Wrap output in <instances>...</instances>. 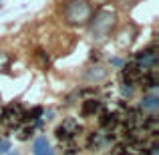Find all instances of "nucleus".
<instances>
[{
  "label": "nucleus",
  "mask_w": 159,
  "mask_h": 155,
  "mask_svg": "<svg viewBox=\"0 0 159 155\" xmlns=\"http://www.w3.org/2000/svg\"><path fill=\"white\" fill-rule=\"evenodd\" d=\"M89 20H91V34H93V39H105L109 32H111V28L115 26L117 14L111 8L101 6L95 12V16H91Z\"/></svg>",
  "instance_id": "obj_1"
},
{
  "label": "nucleus",
  "mask_w": 159,
  "mask_h": 155,
  "mask_svg": "<svg viewBox=\"0 0 159 155\" xmlns=\"http://www.w3.org/2000/svg\"><path fill=\"white\" fill-rule=\"evenodd\" d=\"M26 123V109L20 101L8 103L6 107L0 111V125L8 129H20Z\"/></svg>",
  "instance_id": "obj_2"
},
{
  "label": "nucleus",
  "mask_w": 159,
  "mask_h": 155,
  "mask_svg": "<svg viewBox=\"0 0 159 155\" xmlns=\"http://www.w3.org/2000/svg\"><path fill=\"white\" fill-rule=\"evenodd\" d=\"M65 18L70 24H85L91 18V4L87 0H69L65 6Z\"/></svg>",
  "instance_id": "obj_3"
},
{
  "label": "nucleus",
  "mask_w": 159,
  "mask_h": 155,
  "mask_svg": "<svg viewBox=\"0 0 159 155\" xmlns=\"http://www.w3.org/2000/svg\"><path fill=\"white\" fill-rule=\"evenodd\" d=\"M81 133H83V127L79 125L77 119H65L57 129H54V135H57L58 143H65V141H77Z\"/></svg>",
  "instance_id": "obj_4"
},
{
  "label": "nucleus",
  "mask_w": 159,
  "mask_h": 155,
  "mask_svg": "<svg viewBox=\"0 0 159 155\" xmlns=\"http://www.w3.org/2000/svg\"><path fill=\"white\" fill-rule=\"evenodd\" d=\"M113 143H115V139H111L109 135H105L101 129L91 133V135L87 137V149H91V151H101V149L111 147Z\"/></svg>",
  "instance_id": "obj_5"
},
{
  "label": "nucleus",
  "mask_w": 159,
  "mask_h": 155,
  "mask_svg": "<svg viewBox=\"0 0 159 155\" xmlns=\"http://www.w3.org/2000/svg\"><path fill=\"white\" fill-rule=\"evenodd\" d=\"M107 75H109V71H107V69H103V66L95 65V66H91V69L85 73V81L95 83V85H97V83L105 81V79H107Z\"/></svg>",
  "instance_id": "obj_6"
},
{
  "label": "nucleus",
  "mask_w": 159,
  "mask_h": 155,
  "mask_svg": "<svg viewBox=\"0 0 159 155\" xmlns=\"http://www.w3.org/2000/svg\"><path fill=\"white\" fill-rule=\"evenodd\" d=\"M103 107H105V105L101 101H97V99H87L81 107V115L83 117H95V115H99V111H101Z\"/></svg>",
  "instance_id": "obj_7"
},
{
  "label": "nucleus",
  "mask_w": 159,
  "mask_h": 155,
  "mask_svg": "<svg viewBox=\"0 0 159 155\" xmlns=\"http://www.w3.org/2000/svg\"><path fill=\"white\" fill-rule=\"evenodd\" d=\"M32 155H54V151L51 149V143H48V139L44 135L34 139V143H32Z\"/></svg>",
  "instance_id": "obj_8"
},
{
  "label": "nucleus",
  "mask_w": 159,
  "mask_h": 155,
  "mask_svg": "<svg viewBox=\"0 0 159 155\" xmlns=\"http://www.w3.org/2000/svg\"><path fill=\"white\" fill-rule=\"evenodd\" d=\"M137 85L147 93V91H155L159 87V79H157V73H147V75H141L139 83Z\"/></svg>",
  "instance_id": "obj_9"
},
{
  "label": "nucleus",
  "mask_w": 159,
  "mask_h": 155,
  "mask_svg": "<svg viewBox=\"0 0 159 155\" xmlns=\"http://www.w3.org/2000/svg\"><path fill=\"white\" fill-rule=\"evenodd\" d=\"M139 109H141V111H149L151 115H155V111L159 109V97L155 93H153V95H145V97L141 99Z\"/></svg>",
  "instance_id": "obj_10"
},
{
  "label": "nucleus",
  "mask_w": 159,
  "mask_h": 155,
  "mask_svg": "<svg viewBox=\"0 0 159 155\" xmlns=\"http://www.w3.org/2000/svg\"><path fill=\"white\" fill-rule=\"evenodd\" d=\"M58 147H61V151L65 155H77L81 151V147H79L77 141H65V143H58Z\"/></svg>",
  "instance_id": "obj_11"
},
{
  "label": "nucleus",
  "mask_w": 159,
  "mask_h": 155,
  "mask_svg": "<svg viewBox=\"0 0 159 155\" xmlns=\"http://www.w3.org/2000/svg\"><path fill=\"white\" fill-rule=\"evenodd\" d=\"M18 139L20 141H26V139H30L32 135H34V127H32V125H22V127L18 129Z\"/></svg>",
  "instance_id": "obj_12"
},
{
  "label": "nucleus",
  "mask_w": 159,
  "mask_h": 155,
  "mask_svg": "<svg viewBox=\"0 0 159 155\" xmlns=\"http://www.w3.org/2000/svg\"><path fill=\"white\" fill-rule=\"evenodd\" d=\"M133 93H135V85H127V83L121 85V95H123V97H131Z\"/></svg>",
  "instance_id": "obj_13"
},
{
  "label": "nucleus",
  "mask_w": 159,
  "mask_h": 155,
  "mask_svg": "<svg viewBox=\"0 0 159 155\" xmlns=\"http://www.w3.org/2000/svg\"><path fill=\"white\" fill-rule=\"evenodd\" d=\"M8 149H10V141H6V139H2V141H0V155H4V153H8Z\"/></svg>",
  "instance_id": "obj_14"
},
{
  "label": "nucleus",
  "mask_w": 159,
  "mask_h": 155,
  "mask_svg": "<svg viewBox=\"0 0 159 155\" xmlns=\"http://www.w3.org/2000/svg\"><path fill=\"white\" fill-rule=\"evenodd\" d=\"M36 54H39V58L44 62V65H48V62H51V58H48V54L44 52V51H36Z\"/></svg>",
  "instance_id": "obj_15"
},
{
  "label": "nucleus",
  "mask_w": 159,
  "mask_h": 155,
  "mask_svg": "<svg viewBox=\"0 0 159 155\" xmlns=\"http://www.w3.org/2000/svg\"><path fill=\"white\" fill-rule=\"evenodd\" d=\"M111 65H113V66H123V58L113 57V58H111Z\"/></svg>",
  "instance_id": "obj_16"
},
{
  "label": "nucleus",
  "mask_w": 159,
  "mask_h": 155,
  "mask_svg": "<svg viewBox=\"0 0 159 155\" xmlns=\"http://www.w3.org/2000/svg\"><path fill=\"white\" fill-rule=\"evenodd\" d=\"M0 66H8V58L2 51H0Z\"/></svg>",
  "instance_id": "obj_17"
},
{
  "label": "nucleus",
  "mask_w": 159,
  "mask_h": 155,
  "mask_svg": "<svg viewBox=\"0 0 159 155\" xmlns=\"http://www.w3.org/2000/svg\"><path fill=\"white\" fill-rule=\"evenodd\" d=\"M101 58V52L99 51H91V61H99Z\"/></svg>",
  "instance_id": "obj_18"
},
{
  "label": "nucleus",
  "mask_w": 159,
  "mask_h": 155,
  "mask_svg": "<svg viewBox=\"0 0 159 155\" xmlns=\"http://www.w3.org/2000/svg\"><path fill=\"white\" fill-rule=\"evenodd\" d=\"M8 155H18V151H10V153H8Z\"/></svg>",
  "instance_id": "obj_19"
},
{
  "label": "nucleus",
  "mask_w": 159,
  "mask_h": 155,
  "mask_svg": "<svg viewBox=\"0 0 159 155\" xmlns=\"http://www.w3.org/2000/svg\"><path fill=\"white\" fill-rule=\"evenodd\" d=\"M93 2H103V0H93Z\"/></svg>",
  "instance_id": "obj_20"
}]
</instances>
